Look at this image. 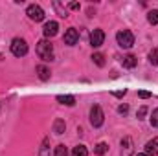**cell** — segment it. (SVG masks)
<instances>
[{
    "instance_id": "1",
    "label": "cell",
    "mask_w": 158,
    "mask_h": 156,
    "mask_svg": "<svg viewBox=\"0 0 158 156\" xmlns=\"http://www.w3.org/2000/svg\"><path fill=\"white\" fill-rule=\"evenodd\" d=\"M37 55H39L44 63L53 61V44H52L50 40H46V39L40 40L39 44H37Z\"/></svg>"
},
{
    "instance_id": "2",
    "label": "cell",
    "mask_w": 158,
    "mask_h": 156,
    "mask_svg": "<svg viewBox=\"0 0 158 156\" xmlns=\"http://www.w3.org/2000/svg\"><path fill=\"white\" fill-rule=\"evenodd\" d=\"M116 40H118V44L121 48H131L132 44H134V35H132V31H129V30H121L116 33Z\"/></svg>"
},
{
    "instance_id": "3",
    "label": "cell",
    "mask_w": 158,
    "mask_h": 156,
    "mask_svg": "<svg viewBox=\"0 0 158 156\" xmlns=\"http://www.w3.org/2000/svg\"><path fill=\"white\" fill-rule=\"evenodd\" d=\"M11 53H13L15 57H24V55L28 53V44H26V40L19 39V37L11 40Z\"/></svg>"
},
{
    "instance_id": "4",
    "label": "cell",
    "mask_w": 158,
    "mask_h": 156,
    "mask_svg": "<svg viewBox=\"0 0 158 156\" xmlns=\"http://www.w3.org/2000/svg\"><path fill=\"white\" fill-rule=\"evenodd\" d=\"M103 121H105V116H103L101 107L99 105H94L90 109V123H92V127H101Z\"/></svg>"
},
{
    "instance_id": "5",
    "label": "cell",
    "mask_w": 158,
    "mask_h": 156,
    "mask_svg": "<svg viewBox=\"0 0 158 156\" xmlns=\"http://www.w3.org/2000/svg\"><path fill=\"white\" fill-rule=\"evenodd\" d=\"M26 15H28L31 20L40 22V20L44 18V9L40 7L39 4H31V6H28V9H26Z\"/></svg>"
},
{
    "instance_id": "6",
    "label": "cell",
    "mask_w": 158,
    "mask_h": 156,
    "mask_svg": "<svg viewBox=\"0 0 158 156\" xmlns=\"http://www.w3.org/2000/svg\"><path fill=\"white\" fill-rule=\"evenodd\" d=\"M103 40H105L103 30H94V31L90 33V46H92V48H99V46L103 44Z\"/></svg>"
},
{
    "instance_id": "7",
    "label": "cell",
    "mask_w": 158,
    "mask_h": 156,
    "mask_svg": "<svg viewBox=\"0 0 158 156\" xmlns=\"http://www.w3.org/2000/svg\"><path fill=\"white\" fill-rule=\"evenodd\" d=\"M42 31H44V37H46V39L55 37V35H57V31H59V24H57L55 20H50V22H46V24H44Z\"/></svg>"
},
{
    "instance_id": "8",
    "label": "cell",
    "mask_w": 158,
    "mask_h": 156,
    "mask_svg": "<svg viewBox=\"0 0 158 156\" xmlns=\"http://www.w3.org/2000/svg\"><path fill=\"white\" fill-rule=\"evenodd\" d=\"M134 153V145H132V138L125 136L121 140V156H132Z\"/></svg>"
},
{
    "instance_id": "9",
    "label": "cell",
    "mask_w": 158,
    "mask_h": 156,
    "mask_svg": "<svg viewBox=\"0 0 158 156\" xmlns=\"http://www.w3.org/2000/svg\"><path fill=\"white\" fill-rule=\"evenodd\" d=\"M77 40H79L77 30H76V28H68V30H66V33H64V44H68V46H74Z\"/></svg>"
},
{
    "instance_id": "10",
    "label": "cell",
    "mask_w": 158,
    "mask_h": 156,
    "mask_svg": "<svg viewBox=\"0 0 158 156\" xmlns=\"http://www.w3.org/2000/svg\"><path fill=\"white\" fill-rule=\"evenodd\" d=\"M145 154H158V138H153V140H149L147 143H145Z\"/></svg>"
},
{
    "instance_id": "11",
    "label": "cell",
    "mask_w": 158,
    "mask_h": 156,
    "mask_svg": "<svg viewBox=\"0 0 158 156\" xmlns=\"http://www.w3.org/2000/svg\"><path fill=\"white\" fill-rule=\"evenodd\" d=\"M121 64H123L125 68H134V66L138 64V59H136L134 55H125V57L121 59Z\"/></svg>"
},
{
    "instance_id": "12",
    "label": "cell",
    "mask_w": 158,
    "mask_h": 156,
    "mask_svg": "<svg viewBox=\"0 0 158 156\" xmlns=\"http://www.w3.org/2000/svg\"><path fill=\"white\" fill-rule=\"evenodd\" d=\"M57 101L61 105H66V107H74L76 105V97L74 96H57Z\"/></svg>"
},
{
    "instance_id": "13",
    "label": "cell",
    "mask_w": 158,
    "mask_h": 156,
    "mask_svg": "<svg viewBox=\"0 0 158 156\" xmlns=\"http://www.w3.org/2000/svg\"><path fill=\"white\" fill-rule=\"evenodd\" d=\"M39 156H50V138H44L40 143L39 149Z\"/></svg>"
},
{
    "instance_id": "14",
    "label": "cell",
    "mask_w": 158,
    "mask_h": 156,
    "mask_svg": "<svg viewBox=\"0 0 158 156\" xmlns=\"http://www.w3.org/2000/svg\"><path fill=\"white\" fill-rule=\"evenodd\" d=\"M37 74H39V77H40V81H48L50 79V70L44 66V64H40V66H37Z\"/></svg>"
},
{
    "instance_id": "15",
    "label": "cell",
    "mask_w": 158,
    "mask_h": 156,
    "mask_svg": "<svg viewBox=\"0 0 158 156\" xmlns=\"http://www.w3.org/2000/svg\"><path fill=\"white\" fill-rule=\"evenodd\" d=\"M64 129H66L64 121H63V119H55V123H53V132H55V134H63Z\"/></svg>"
},
{
    "instance_id": "16",
    "label": "cell",
    "mask_w": 158,
    "mask_h": 156,
    "mask_svg": "<svg viewBox=\"0 0 158 156\" xmlns=\"http://www.w3.org/2000/svg\"><path fill=\"white\" fill-rule=\"evenodd\" d=\"M147 20H149V24L156 26V24H158V9H153V11H149V13H147Z\"/></svg>"
},
{
    "instance_id": "17",
    "label": "cell",
    "mask_w": 158,
    "mask_h": 156,
    "mask_svg": "<svg viewBox=\"0 0 158 156\" xmlns=\"http://www.w3.org/2000/svg\"><path fill=\"white\" fill-rule=\"evenodd\" d=\"M72 156H88V151H86L85 145H77V147H74Z\"/></svg>"
},
{
    "instance_id": "18",
    "label": "cell",
    "mask_w": 158,
    "mask_h": 156,
    "mask_svg": "<svg viewBox=\"0 0 158 156\" xmlns=\"http://www.w3.org/2000/svg\"><path fill=\"white\" fill-rule=\"evenodd\" d=\"M107 151H109V145H107V143H103V142H101V143H98V145H96V149H94V153H96L98 156H103Z\"/></svg>"
},
{
    "instance_id": "19",
    "label": "cell",
    "mask_w": 158,
    "mask_h": 156,
    "mask_svg": "<svg viewBox=\"0 0 158 156\" xmlns=\"http://www.w3.org/2000/svg\"><path fill=\"white\" fill-rule=\"evenodd\" d=\"M149 63H151L153 66H156L158 64V48H155V50L149 51Z\"/></svg>"
},
{
    "instance_id": "20",
    "label": "cell",
    "mask_w": 158,
    "mask_h": 156,
    "mask_svg": "<svg viewBox=\"0 0 158 156\" xmlns=\"http://www.w3.org/2000/svg\"><path fill=\"white\" fill-rule=\"evenodd\" d=\"M53 156H68V149L64 145H57L53 151Z\"/></svg>"
},
{
    "instance_id": "21",
    "label": "cell",
    "mask_w": 158,
    "mask_h": 156,
    "mask_svg": "<svg viewBox=\"0 0 158 156\" xmlns=\"http://www.w3.org/2000/svg\"><path fill=\"white\" fill-rule=\"evenodd\" d=\"M92 61H94L98 66H105V57H103L101 53H94V55H92Z\"/></svg>"
},
{
    "instance_id": "22",
    "label": "cell",
    "mask_w": 158,
    "mask_h": 156,
    "mask_svg": "<svg viewBox=\"0 0 158 156\" xmlns=\"http://www.w3.org/2000/svg\"><path fill=\"white\" fill-rule=\"evenodd\" d=\"M151 125L158 129V109H155V110H153V114H151Z\"/></svg>"
},
{
    "instance_id": "23",
    "label": "cell",
    "mask_w": 158,
    "mask_h": 156,
    "mask_svg": "<svg viewBox=\"0 0 158 156\" xmlns=\"http://www.w3.org/2000/svg\"><path fill=\"white\" fill-rule=\"evenodd\" d=\"M145 114H147V107L143 105V107H140V110H138L136 117H138V119H143V117H145Z\"/></svg>"
},
{
    "instance_id": "24",
    "label": "cell",
    "mask_w": 158,
    "mask_h": 156,
    "mask_svg": "<svg viewBox=\"0 0 158 156\" xmlns=\"http://www.w3.org/2000/svg\"><path fill=\"white\" fill-rule=\"evenodd\" d=\"M138 97H142V99H149V97H151V92H145V90H140V92H138Z\"/></svg>"
},
{
    "instance_id": "25",
    "label": "cell",
    "mask_w": 158,
    "mask_h": 156,
    "mask_svg": "<svg viewBox=\"0 0 158 156\" xmlns=\"http://www.w3.org/2000/svg\"><path fill=\"white\" fill-rule=\"evenodd\" d=\"M118 112H119V114H127V112H129V105H119Z\"/></svg>"
},
{
    "instance_id": "26",
    "label": "cell",
    "mask_w": 158,
    "mask_h": 156,
    "mask_svg": "<svg viewBox=\"0 0 158 156\" xmlns=\"http://www.w3.org/2000/svg\"><path fill=\"white\" fill-rule=\"evenodd\" d=\"M112 94H114V96H116V97H123V96H125V94H127V90H125V88H123V90H119V92H112Z\"/></svg>"
},
{
    "instance_id": "27",
    "label": "cell",
    "mask_w": 158,
    "mask_h": 156,
    "mask_svg": "<svg viewBox=\"0 0 158 156\" xmlns=\"http://www.w3.org/2000/svg\"><path fill=\"white\" fill-rule=\"evenodd\" d=\"M68 7H70V9H79V4H77V2H70V4H68Z\"/></svg>"
},
{
    "instance_id": "28",
    "label": "cell",
    "mask_w": 158,
    "mask_h": 156,
    "mask_svg": "<svg viewBox=\"0 0 158 156\" xmlns=\"http://www.w3.org/2000/svg\"><path fill=\"white\" fill-rule=\"evenodd\" d=\"M136 156H149V154H145V153H138Z\"/></svg>"
}]
</instances>
